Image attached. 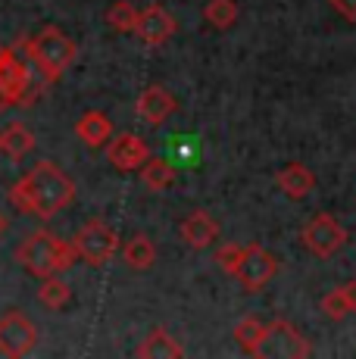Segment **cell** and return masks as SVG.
I'll list each match as a JSON object with an SVG mask.
<instances>
[{"label":"cell","instance_id":"cell-4","mask_svg":"<svg viewBox=\"0 0 356 359\" xmlns=\"http://www.w3.org/2000/svg\"><path fill=\"white\" fill-rule=\"evenodd\" d=\"M32 100V72L29 63L16 53V47L0 50V107H16Z\"/></svg>","mask_w":356,"mask_h":359},{"label":"cell","instance_id":"cell-29","mask_svg":"<svg viewBox=\"0 0 356 359\" xmlns=\"http://www.w3.org/2000/svg\"><path fill=\"white\" fill-rule=\"evenodd\" d=\"M0 50H4V44H0Z\"/></svg>","mask_w":356,"mask_h":359},{"label":"cell","instance_id":"cell-19","mask_svg":"<svg viewBox=\"0 0 356 359\" xmlns=\"http://www.w3.org/2000/svg\"><path fill=\"white\" fill-rule=\"evenodd\" d=\"M138 356L141 359H178L182 356V347H178L166 331L156 328V331H150V334L144 337V344L138 347Z\"/></svg>","mask_w":356,"mask_h":359},{"label":"cell","instance_id":"cell-25","mask_svg":"<svg viewBox=\"0 0 356 359\" xmlns=\"http://www.w3.org/2000/svg\"><path fill=\"white\" fill-rule=\"evenodd\" d=\"M241 253H244V247H238V244H222L216 250V262L225 269L228 275H235V269H238V262H241Z\"/></svg>","mask_w":356,"mask_h":359},{"label":"cell","instance_id":"cell-21","mask_svg":"<svg viewBox=\"0 0 356 359\" xmlns=\"http://www.w3.org/2000/svg\"><path fill=\"white\" fill-rule=\"evenodd\" d=\"M235 337L250 356H256L259 347H263V341H266V325L263 322H256V319H244V322H238Z\"/></svg>","mask_w":356,"mask_h":359},{"label":"cell","instance_id":"cell-6","mask_svg":"<svg viewBox=\"0 0 356 359\" xmlns=\"http://www.w3.org/2000/svg\"><path fill=\"white\" fill-rule=\"evenodd\" d=\"M35 344L38 328L29 316L19 313V309H10V313L0 316V353L10 359H22L35 350Z\"/></svg>","mask_w":356,"mask_h":359},{"label":"cell","instance_id":"cell-3","mask_svg":"<svg viewBox=\"0 0 356 359\" xmlns=\"http://www.w3.org/2000/svg\"><path fill=\"white\" fill-rule=\"evenodd\" d=\"M19 47H25V57H29V63L38 66L44 81H57L60 75L75 63V53H78L75 41L63 29H57V25L41 29L38 34L25 38Z\"/></svg>","mask_w":356,"mask_h":359},{"label":"cell","instance_id":"cell-10","mask_svg":"<svg viewBox=\"0 0 356 359\" xmlns=\"http://www.w3.org/2000/svg\"><path fill=\"white\" fill-rule=\"evenodd\" d=\"M175 29H178V25H175L172 13L153 4V6H147V10L138 13V25H135V34L141 38V44L160 47V44H166V41L172 38Z\"/></svg>","mask_w":356,"mask_h":359},{"label":"cell","instance_id":"cell-20","mask_svg":"<svg viewBox=\"0 0 356 359\" xmlns=\"http://www.w3.org/2000/svg\"><path fill=\"white\" fill-rule=\"evenodd\" d=\"M44 285L38 287V300H41V306H47V309H63L66 303H69V285H66L63 278H57V275H50V278H41Z\"/></svg>","mask_w":356,"mask_h":359},{"label":"cell","instance_id":"cell-18","mask_svg":"<svg viewBox=\"0 0 356 359\" xmlns=\"http://www.w3.org/2000/svg\"><path fill=\"white\" fill-rule=\"evenodd\" d=\"M122 257H125L128 269H135V272H147V269L156 262V247H153V241H150L147 234H135V238L125 244Z\"/></svg>","mask_w":356,"mask_h":359},{"label":"cell","instance_id":"cell-11","mask_svg":"<svg viewBox=\"0 0 356 359\" xmlns=\"http://www.w3.org/2000/svg\"><path fill=\"white\" fill-rule=\"evenodd\" d=\"M150 156L147 144L141 141L138 135H132V131H125V135L113 137V144L107 147V160L113 163V169L119 172H135L141 169V163Z\"/></svg>","mask_w":356,"mask_h":359},{"label":"cell","instance_id":"cell-16","mask_svg":"<svg viewBox=\"0 0 356 359\" xmlns=\"http://www.w3.org/2000/svg\"><path fill=\"white\" fill-rule=\"evenodd\" d=\"M32 150H35V131L25 122H10L0 131V154H6L10 160H22Z\"/></svg>","mask_w":356,"mask_h":359},{"label":"cell","instance_id":"cell-8","mask_svg":"<svg viewBox=\"0 0 356 359\" xmlns=\"http://www.w3.org/2000/svg\"><path fill=\"white\" fill-rule=\"evenodd\" d=\"M275 269H278V259L272 257L266 247L250 244V247H244L241 262H238V269H235V278L241 281V287L247 294H256L272 281Z\"/></svg>","mask_w":356,"mask_h":359},{"label":"cell","instance_id":"cell-15","mask_svg":"<svg viewBox=\"0 0 356 359\" xmlns=\"http://www.w3.org/2000/svg\"><path fill=\"white\" fill-rule=\"evenodd\" d=\"M75 135H78L88 147L97 150V147H104V144H109V137H113V126H109V119L100 113V109H88V113L75 122Z\"/></svg>","mask_w":356,"mask_h":359},{"label":"cell","instance_id":"cell-17","mask_svg":"<svg viewBox=\"0 0 356 359\" xmlns=\"http://www.w3.org/2000/svg\"><path fill=\"white\" fill-rule=\"evenodd\" d=\"M141 178L150 191H169L175 184V163L163 156H147L141 163Z\"/></svg>","mask_w":356,"mask_h":359},{"label":"cell","instance_id":"cell-24","mask_svg":"<svg viewBox=\"0 0 356 359\" xmlns=\"http://www.w3.org/2000/svg\"><path fill=\"white\" fill-rule=\"evenodd\" d=\"M322 313H325L328 319H344V316H350V306H347L341 287H334V291H328L322 297Z\"/></svg>","mask_w":356,"mask_h":359},{"label":"cell","instance_id":"cell-14","mask_svg":"<svg viewBox=\"0 0 356 359\" xmlns=\"http://www.w3.org/2000/svg\"><path fill=\"white\" fill-rule=\"evenodd\" d=\"M278 188H282L285 197L303 200L306 194H313V188H316V175H313L306 165L291 163V165H285V169L278 172Z\"/></svg>","mask_w":356,"mask_h":359},{"label":"cell","instance_id":"cell-23","mask_svg":"<svg viewBox=\"0 0 356 359\" xmlns=\"http://www.w3.org/2000/svg\"><path fill=\"white\" fill-rule=\"evenodd\" d=\"M203 13H207V22H213L216 29H231L238 19V4L235 0H210Z\"/></svg>","mask_w":356,"mask_h":359},{"label":"cell","instance_id":"cell-1","mask_svg":"<svg viewBox=\"0 0 356 359\" xmlns=\"http://www.w3.org/2000/svg\"><path fill=\"white\" fill-rule=\"evenodd\" d=\"M75 200V182L53 160H41L10 188V203L25 216L53 219Z\"/></svg>","mask_w":356,"mask_h":359},{"label":"cell","instance_id":"cell-7","mask_svg":"<svg viewBox=\"0 0 356 359\" xmlns=\"http://www.w3.org/2000/svg\"><path fill=\"white\" fill-rule=\"evenodd\" d=\"M300 238H303L306 250H310L313 257L328 259V257H334V253L347 244V229L334 216L319 212L316 219H310V222L303 225V234H300Z\"/></svg>","mask_w":356,"mask_h":359},{"label":"cell","instance_id":"cell-22","mask_svg":"<svg viewBox=\"0 0 356 359\" xmlns=\"http://www.w3.org/2000/svg\"><path fill=\"white\" fill-rule=\"evenodd\" d=\"M107 22L116 32H135V25H138V6L132 0H116L107 10Z\"/></svg>","mask_w":356,"mask_h":359},{"label":"cell","instance_id":"cell-12","mask_svg":"<svg viewBox=\"0 0 356 359\" xmlns=\"http://www.w3.org/2000/svg\"><path fill=\"white\" fill-rule=\"evenodd\" d=\"M175 107H178L175 97L163 85L144 88L141 97H138V116L147 122V126H163V122L175 113Z\"/></svg>","mask_w":356,"mask_h":359},{"label":"cell","instance_id":"cell-27","mask_svg":"<svg viewBox=\"0 0 356 359\" xmlns=\"http://www.w3.org/2000/svg\"><path fill=\"white\" fill-rule=\"evenodd\" d=\"M341 294H344L347 306H350V313H356V281H347L344 287H341Z\"/></svg>","mask_w":356,"mask_h":359},{"label":"cell","instance_id":"cell-26","mask_svg":"<svg viewBox=\"0 0 356 359\" xmlns=\"http://www.w3.org/2000/svg\"><path fill=\"white\" fill-rule=\"evenodd\" d=\"M331 6L347 19V22H356V0H331Z\"/></svg>","mask_w":356,"mask_h":359},{"label":"cell","instance_id":"cell-5","mask_svg":"<svg viewBox=\"0 0 356 359\" xmlns=\"http://www.w3.org/2000/svg\"><path fill=\"white\" fill-rule=\"evenodd\" d=\"M72 247H75V257L85 259L88 266H104L119 250V234L109 229L107 222H100V219H91L88 225L78 229Z\"/></svg>","mask_w":356,"mask_h":359},{"label":"cell","instance_id":"cell-28","mask_svg":"<svg viewBox=\"0 0 356 359\" xmlns=\"http://www.w3.org/2000/svg\"><path fill=\"white\" fill-rule=\"evenodd\" d=\"M6 229H10V219H6L4 212H0V238H4V234H6Z\"/></svg>","mask_w":356,"mask_h":359},{"label":"cell","instance_id":"cell-2","mask_svg":"<svg viewBox=\"0 0 356 359\" xmlns=\"http://www.w3.org/2000/svg\"><path fill=\"white\" fill-rule=\"evenodd\" d=\"M16 259H19V266H22L25 272H32L35 278H50V275H60V272H66V269H72V262L78 257H75V247L69 241L57 238V234L47 229H38L19 244Z\"/></svg>","mask_w":356,"mask_h":359},{"label":"cell","instance_id":"cell-9","mask_svg":"<svg viewBox=\"0 0 356 359\" xmlns=\"http://www.w3.org/2000/svg\"><path fill=\"white\" fill-rule=\"evenodd\" d=\"M256 356H310V344L303 341V334L291 322L278 319L266 325V341Z\"/></svg>","mask_w":356,"mask_h":359},{"label":"cell","instance_id":"cell-13","mask_svg":"<svg viewBox=\"0 0 356 359\" xmlns=\"http://www.w3.org/2000/svg\"><path fill=\"white\" fill-rule=\"evenodd\" d=\"M216 238H219V222L210 216V212L197 210L182 222V241L188 247H197V250H200V247L213 244Z\"/></svg>","mask_w":356,"mask_h":359}]
</instances>
